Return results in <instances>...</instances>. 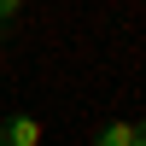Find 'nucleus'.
<instances>
[{
    "label": "nucleus",
    "mask_w": 146,
    "mask_h": 146,
    "mask_svg": "<svg viewBox=\"0 0 146 146\" xmlns=\"http://www.w3.org/2000/svg\"><path fill=\"white\" fill-rule=\"evenodd\" d=\"M0 146H41V123H35L29 111L6 117V123H0Z\"/></svg>",
    "instance_id": "nucleus-1"
},
{
    "label": "nucleus",
    "mask_w": 146,
    "mask_h": 146,
    "mask_svg": "<svg viewBox=\"0 0 146 146\" xmlns=\"http://www.w3.org/2000/svg\"><path fill=\"white\" fill-rule=\"evenodd\" d=\"M135 140H140V129L123 123V117H117V123H105L100 135H94V146H135Z\"/></svg>",
    "instance_id": "nucleus-2"
},
{
    "label": "nucleus",
    "mask_w": 146,
    "mask_h": 146,
    "mask_svg": "<svg viewBox=\"0 0 146 146\" xmlns=\"http://www.w3.org/2000/svg\"><path fill=\"white\" fill-rule=\"evenodd\" d=\"M12 18H18V0H0V29H6Z\"/></svg>",
    "instance_id": "nucleus-3"
},
{
    "label": "nucleus",
    "mask_w": 146,
    "mask_h": 146,
    "mask_svg": "<svg viewBox=\"0 0 146 146\" xmlns=\"http://www.w3.org/2000/svg\"><path fill=\"white\" fill-rule=\"evenodd\" d=\"M135 129H140V140H135V146H146V123H135Z\"/></svg>",
    "instance_id": "nucleus-4"
}]
</instances>
